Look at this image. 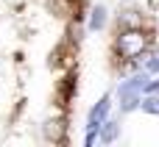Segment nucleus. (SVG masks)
<instances>
[{
  "instance_id": "39448f33",
  "label": "nucleus",
  "mask_w": 159,
  "mask_h": 147,
  "mask_svg": "<svg viewBox=\"0 0 159 147\" xmlns=\"http://www.w3.org/2000/svg\"><path fill=\"white\" fill-rule=\"evenodd\" d=\"M106 19H109L106 6H95L92 14H89V31H103L106 28Z\"/></svg>"
},
{
  "instance_id": "423d86ee",
  "label": "nucleus",
  "mask_w": 159,
  "mask_h": 147,
  "mask_svg": "<svg viewBox=\"0 0 159 147\" xmlns=\"http://www.w3.org/2000/svg\"><path fill=\"white\" fill-rule=\"evenodd\" d=\"M140 108H143L145 114L159 117V94H143V97H140Z\"/></svg>"
},
{
  "instance_id": "0eeeda50",
  "label": "nucleus",
  "mask_w": 159,
  "mask_h": 147,
  "mask_svg": "<svg viewBox=\"0 0 159 147\" xmlns=\"http://www.w3.org/2000/svg\"><path fill=\"white\" fill-rule=\"evenodd\" d=\"M145 72H148V75H157V72H159V50L145 61Z\"/></svg>"
},
{
  "instance_id": "20e7f679",
  "label": "nucleus",
  "mask_w": 159,
  "mask_h": 147,
  "mask_svg": "<svg viewBox=\"0 0 159 147\" xmlns=\"http://www.w3.org/2000/svg\"><path fill=\"white\" fill-rule=\"evenodd\" d=\"M140 97H143V92H117L120 114H131V111H137V108H140Z\"/></svg>"
},
{
  "instance_id": "f03ea898",
  "label": "nucleus",
  "mask_w": 159,
  "mask_h": 147,
  "mask_svg": "<svg viewBox=\"0 0 159 147\" xmlns=\"http://www.w3.org/2000/svg\"><path fill=\"white\" fill-rule=\"evenodd\" d=\"M109 111H112V97L103 94V97L89 108V114H87V128H98V125L109 117Z\"/></svg>"
},
{
  "instance_id": "7ed1b4c3",
  "label": "nucleus",
  "mask_w": 159,
  "mask_h": 147,
  "mask_svg": "<svg viewBox=\"0 0 159 147\" xmlns=\"http://www.w3.org/2000/svg\"><path fill=\"white\" fill-rule=\"evenodd\" d=\"M117 136H120V122L106 117V120L98 125V139H101L103 145H112V142H117Z\"/></svg>"
},
{
  "instance_id": "f257e3e1",
  "label": "nucleus",
  "mask_w": 159,
  "mask_h": 147,
  "mask_svg": "<svg viewBox=\"0 0 159 147\" xmlns=\"http://www.w3.org/2000/svg\"><path fill=\"white\" fill-rule=\"evenodd\" d=\"M145 44H148V36H145L143 31H126V33H120V39H117V50H120L123 58H137V56L145 50Z\"/></svg>"
},
{
  "instance_id": "6e6552de",
  "label": "nucleus",
  "mask_w": 159,
  "mask_h": 147,
  "mask_svg": "<svg viewBox=\"0 0 159 147\" xmlns=\"http://www.w3.org/2000/svg\"><path fill=\"white\" fill-rule=\"evenodd\" d=\"M143 94H159V81L157 78H148V83L143 86Z\"/></svg>"
}]
</instances>
